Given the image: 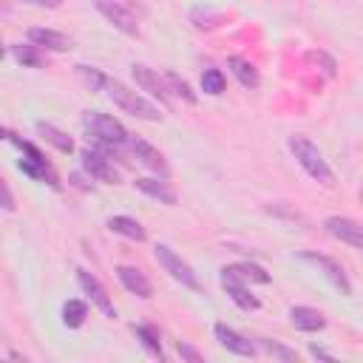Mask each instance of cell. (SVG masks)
<instances>
[{
	"mask_svg": "<svg viewBox=\"0 0 363 363\" xmlns=\"http://www.w3.org/2000/svg\"><path fill=\"white\" fill-rule=\"evenodd\" d=\"M82 128L88 130V136L99 145L102 153H113L122 145H128V130L122 128L119 119L99 113V111H85L82 113Z\"/></svg>",
	"mask_w": 363,
	"mask_h": 363,
	"instance_id": "6da1fadb",
	"label": "cell"
},
{
	"mask_svg": "<svg viewBox=\"0 0 363 363\" xmlns=\"http://www.w3.org/2000/svg\"><path fill=\"white\" fill-rule=\"evenodd\" d=\"M102 91L108 94V99H111L113 105H119L125 113H130V116H136V119H145V122H159V119H162V113H159V108H156L153 102H147L142 94L130 91V88L122 85L119 79L105 77Z\"/></svg>",
	"mask_w": 363,
	"mask_h": 363,
	"instance_id": "7a4b0ae2",
	"label": "cell"
},
{
	"mask_svg": "<svg viewBox=\"0 0 363 363\" xmlns=\"http://www.w3.org/2000/svg\"><path fill=\"white\" fill-rule=\"evenodd\" d=\"M289 150H292V156L298 159V164L315 179V182H320V184H326V187H332L335 184V173H332V167L326 164V159H323V153L318 150V145H312L306 136H301V133H295V136H289Z\"/></svg>",
	"mask_w": 363,
	"mask_h": 363,
	"instance_id": "3957f363",
	"label": "cell"
},
{
	"mask_svg": "<svg viewBox=\"0 0 363 363\" xmlns=\"http://www.w3.org/2000/svg\"><path fill=\"white\" fill-rule=\"evenodd\" d=\"M153 252H156V261L164 267V272H170V278H176V281H179L182 286H187V289H201V284H199L196 272L190 269V264L182 261L167 244H156Z\"/></svg>",
	"mask_w": 363,
	"mask_h": 363,
	"instance_id": "277c9868",
	"label": "cell"
},
{
	"mask_svg": "<svg viewBox=\"0 0 363 363\" xmlns=\"http://www.w3.org/2000/svg\"><path fill=\"white\" fill-rule=\"evenodd\" d=\"M94 6L108 23H113V28H119L128 37H139V23H136L128 3H122V0H94Z\"/></svg>",
	"mask_w": 363,
	"mask_h": 363,
	"instance_id": "5b68a950",
	"label": "cell"
},
{
	"mask_svg": "<svg viewBox=\"0 0 363 363\" xmlns=\"http://www.w3.org/2000/svg\"><path fill=\"white\" fill-rule=\"evenodd\" d=\"M11 142H14V145L28 156V159H20V170H23V173H28L31 179H43V182H48L51 187H60V182H57L54 170L48 167L45 156H43L31 142H23V139H17V136H11Z\"/></svg>",
	"mask_w": 363,
	"mask_h": 363,
	"instance_id": "8992f818",
	"label": "cell"
},
{
	"mask_svg": "<svg viewBox=\"0 0 363 363\" xmlns=\"http://www.w3.org/2000/svg\"><path fill=\"white\" fill-rule=\"evenodd\" d=\"M79 156H82V170H85L91 179L105 182V184H116V182H119V173H116L113 162L108 159V153H102V150H96V147H85Z\"/></svg>",
	"mask_w": 363,
	"mask_h": 363,
	"instance_id": "52a82bcc",
	"label": "cell"
},
{
	"mask_svg": "<svg viewBox=\"0 0 363 363\" xmlns=\"http://www.w3.org/2000/svg\"><path fill=\"white\" fill-rule=\"evenodd\" d=\"M77 284L82 286V292L91 298V303H94L105 318H116V306H113V301L108 298L105 286L96 281V275H91L88 269H77Z\"/></svg>",
	"mask_w": 363,
	"mask_h": 363,
	"instance_id": "ba28073f",
	"label": "cell"
},
{
	"mask_svg": "<svg viewBox=\"0 0 363 363\" xmlns=\"http://www.w3.org/2000/svg\"><path fill=\"white\" fill-rule=\"evenodd\" d=\"M221 286L227 289V295L233 298V303L238 306V309H244V312H255L258 306H261V301L250 292V286H247V281H241L238 275H233L227 267L221 269Z\"/></svg>",
	"mask_w": 363,
	"mask_h": 363,
	"instance_id": "9c48e42d",
	"label": "cell"
},
{
	"mask_svg": "<svg viewBox=\"0 0 363 363\" xmlns=\"http://www.w3.org/2000/svg\"><path fill=\"white\" fill-rule=\"evenodd\" d=\"M298 258H301V261H309V264H315V267H320L323 275L340 289V295H352V284H349L343 267H340L335 258H329V255H318V252H298Z\"/></svg>",
	"mask_w": 363,
	"mask_h": 363,
	"instance_id": "30bf717a",
	"label": "cell"
},
{
	"mask_svg": "<svg viewBox=\"0 0 363 363\" xmlns=\"http://www.w3.org/2000/svg\"><path fill=\"white\" fill-rule=\"evenodd\" d=\"M128 147H130V153L139 159V164H145L147 170H153V173H159V176H167V173H170L164 156H162L150 142H145V139L128 133Z\"/></svg>",
	"mask_w": 363,
	"mask_h": 363,
	"instance_id": "8fae6325",
	"label": "cell"
},
{
	"mask_svg": "<svg viewBox=\"0 0 363 363\" xmlns=\"http://www.w3.org/2000/svg\"><path fill=\"white\" fill-rule=\"evenodd\" d=\"M323 227H326V233L335 235L337 241H343V244H349V247H354V250L363 247V230H360L357 221H352V218H346V216H329V218L323 221Z\"/></svg>",
	"mask_w": 363,
	"mask_h": 363,
	"instance_id": "7c38bea8",
	"label": "cell"
},
{
	"mask_svg": "<svg viewBox=\"0 0 363 363\" xmlns=\"http://www.w3.org/2000/svg\"><path fill=\"white\" fill-rule=\"evenodd\" d=\"M130 74H133V79H136V85H139L142 91H147V94H150L153 99H159L164 108L170 105V91H167L164 79H162L156 71H150L147 65H133Z\"/></svg>",
	"mask_w": 363,
	"mask_h": 363,
	"instance_id": "4fadbf2b",
	"label": "cell"
},
{
	"mask_svg": "<svg viewBox=\"0 0 363 363\" xmlns=\"http://www.w3.org/2000/svg\"><path fill=\"white\" fill-rule=\"evenodd\" d=\"M213 332H216L218 343H221L227 352L241 354V357H255V354H258V346H255L250 337H244V335H238L235 329H230L227 323H216Z\"/></svg>",
	"mask_w": 363,
	"mask_h": 363,
	"instance_id": "5bb4252c",
	"label": "cell"
},
{
	"mask_svg": "<svg viewBox=\"0 0 363 363\" xmlns=\"http://www.w3.org/2000/svg\"><path fill=\"white\" fill-rule=\"evenodd\" d=\"M116 278L122 281V286H125L128 292H133V295H139V298H150V295H153L150 281H147V278H145V272H142V269H136V267L119 264V267H116Z\"/></svg>",
	"mask_w": 363,
	"mask_h": 363,
	"instance_id": "9a60e30c",
	"label": "cell"
},
{
	"mask_svg": "<svg viewBox=\"0 0 363 363\" xmlns=\"http://www.w3.org/2000/svg\"><path fill=\"white\" fill-rule=\"evenodd\" d=\"M28 43L37 48H45V51H68L71 48V40L54 28H28Z\"/></svg>",
	"mask_w": 363,
	"mask_h": 363,
	"instance_id": "2e32d148",
	"label": "cell"
},
{
	"mask_svg": "<svg viewBox=\"0 0 363 363\" xmlns=\"http://www.w3.org/2000/svg\"><path fill=\"white\" fill-rule=\"evenodd\" d=\"M289 320H292V326L301 329V332H318V329L326 326L323 312H318V309H312V306H292V309H289Z\"/></svg>",
	"mask_w": 363,
	"mask_h": 363,
	"instance_id": "e0dca14e",
	"label": "cell"
},
{
	"mask_svg": "<svg viewBox=\"0 0 363 363\" xmlns=\"http://www.w3.org/2000/svg\"><path fill=\"white\" fill-rule=\"evenodd\" d=\"M136 184V190H142L145 196H150V199H156V201H162V204H167V207H173L179 199H176V193L167 187V182H159V179H147V176H142V179H136L133 182Z\"/></svg>",
	"mask_w": 363,
	"mask_h": 363,
	"instance_id": "ac0fdd59",
	"label": "cell"
},
{
	"mask_svg": "<svg viewBox=\"0 0 363 363\" xmlns=\"http://www.w3.org/2000/svg\"><path fill=\"white\" fill-rule=\"evenodd\" d=\"M105 227H108L111 233H116V235L130 238V241H145V238H147L145 227H142L136 218H130V216H111V218L105 221Z\"/></svg>",
	"mask_w": 363,
	"mask_h": 363,
	"instance_id": "d6986e66",
	"label": "cell"
},
{
	"mask_svg": "<svg viewBox=\"0 0 363 363\" xmlns=\"http://www.w3.org/2000/svg\"><path fill=\"white\" fill-rule=\"evenodd\" d=\"M227 65H230L233 77H235L244 88H258L261 77H258V68H255L250 60H244V57H227Z\"/></svg>",
	"mask_w": 363,
	"mask_h": 363,
	"instance_id": "ffe728a7",
	"label": "cell"
},
{
	"mask_svg": "<svg viewBox=\"0 0 363 363\" xmlns=\"http://www.w3.org/2000/svg\"><path fill=\"white\" fill-rule=\"evenodd\" d=\"M37 133H40L51 147H57L60 153H71V150H74L71 136H68V133H62L60 128H54L51 122H37Z\"/></svg>",
	"mask_w": 363,
	"mask_h": 363,
	"instance_id": "44dd1931",
	"label": "cell"
},
{
	"mask_svg": "<svg viewBox=\"0 0 363 363\" xmlns=\"http://www.w3.org/2000/svg\"><path fill=\"white\" fill-rule=\"evenodd\" d=\"M233 275H238L241 281H247V284H269V272L264 269V267H258V264H250V261H241V264H233V267H227Z\"/></svg>",
	"mask_w": 363,
	"mask_h": 363,
	"instance_id": "7402d4cb",
	"label": "cell"
},
{
	"mask_svg": "<svg viewBox=\"0 0 363 363\" xmlns=\"http://www.w3.org/2000/svg\"><path fill=\"white\" fill-rule=\"evenodd\" d=\"M85 318H88V306H85V301L71 298V301L62 303V323H65L68 329H79V326L85 323Z\"/></svg>",
	"mask_w": 363,
	"mask_h": 363,
	"instance_id": "603a6c76",
	"label": "cell"
},
{
	"mask_svg": "<svg viewBox=\"0 0 363 363\" xmlns=\"http://www.w3.org/2000/svg\"><path fill=\"white\" fill-rule=\"evenodd\" d=\"M133 332H136V337L142 340V346L147 349V354H153V357L164 360V352H162V340H159V332H156L153 326L142 323V326H133Z\"/></svg>",
	"mask_w": 363,
	"mask_h": 363,
	"instance_id": "cb8c5ba5",
	"label": "cell"
},
{
	"mask_svg": "<svg viewBox=\"0 0 363 363\" xmlns=\"http://www.w3.org/2000/svg\"><path fill=\"white\" fill-rule=\"evenodd\" d=\"M11 54H14V60L20 62V65H28V68H40L43 65V54H40V48L37 45H11Z\"/></svg>",
	"mask_w": 363,
	"mask_h": 363,
	"instance_id": "d4e9b609",
	"label": "cell"
},
{
	"mask_svg": "<svg viewBox=\"0 0 363 363\" xmlns=\"http://www.w3.org/2000/svg\"><path fill=\"white\" fill-rule=\"evenodd\" d=\"M164 85H167V91H173L179 99H184L187 105H196V94L190 91V85L179 77V74H173V71H167L164 74Z\"/></svg>",
	"mask_w": 363,
	"mask_h": 363,
	"instance_id": "484cf974",
	"label": "cell"
},
{
	"mask_svg": "<svg viewBox=\"0 0 363 363\" xmlns=\"http://www.w3.org/2000/svg\"><path fill=\"white\" fill-rule=\"evenodd\" d=\"M201 91L210 94V96L224 94V74L218 68H204V74H201Z\"/></svg>",
	"mask_w": 363,
	"mask_h": 363,
	"instance_id": "4316f807",
	"label": "cell"
},
{
	"mask_svg": "<svg viewBox=\"0 0 363 363\" xmlns=\"http://www.w3.org/2000/svg\"><path fill=\"white\" fill-rule=\"evenodd\" d=\"M258 349L261 352H267V354H272V357H281V360H298V352L295 349H286L281 340H269V337H261L258 340Z\"/></svg>",
	"mask_w": 363,
	"mask_h": 363,
	"instance_id": "83f0119b",
	"label": "cell"
},
{
	"mask_svg": "<svg viewBox=\"0 0 363 363\" xmlns=\"http://www.w3.org/2000/svg\"><path fill=\"white\" fill-rule=\"evenodd\" d=\"M77 77H79L91 91H102L108 74H102L99 68H91V65H77Z\"/></svg>",
	"mask_w": 363,
	"mask_h": 363,
	"instance_id": "f1b7e54d",
	"label": "cell"
},
{
	"mask_svg": "<svg viewBox=\"0 0 363 363\" xmlns=\"http://www.w3.org/2000/svg\"><path fill=\"white\" fill-rule=\"evenodd\" d=\"M306 62H312V65H323L326 77H335V74H337V62H335L326 51H309V54H306Z\"/></svg>",
	"mask_w": 363,
	"mask_h": 363,
	"instance_id": "f546056e",
	"label": "cell"
},
{
	"mask_svg": "<svg viewBox=\"0 0 363 363\" xmlns=\"http://www.w3.org/2000/svg\"><path fill=\"white\" fill-rule=\"evenodd\" d=\"M14 196H11V190H9V184L3 182V176H0V210H6V213H14Z\"/></svg>",
	"mask_w": 363,
	"mask_h": 363,
	"instance_id": "4dcf8cb0",
	"label": "cell"
},
{
	"mask_svg": "<svg viewBox=\"0 0 363 363\" xmlns=\"http://www.w3.org/2000/svg\"><path fill=\"white\" fill-rule=\"evenodd\" d=\"M267 213L284 216V218H289V221H303V216H301L298 210H286V207H281V204H269V207H267Z\"/></svg>",
	"mask_w": 363,
	"mask_h": 363,
	"instance_id": "1f68e13d",
	"label": "cell"
},
{
	"mask_svg": "<svg viewBox=\"0 0 363 363\" xmlns=\"http://www.w3.org/2000/svg\"><path fill=\"white\" fill-rule=\"evenodd\" d=\"M179 354H182L184 360H190V363H201V360H204V357H201L190 343H184V340H179Z\"/></svg>",
	"mask_w": 363,
	"mask_h": 363,
	"instance_id": "d6a6232c",
	"label": "cell"
},
{
	"mask_svg": "<svg viewBox=\"0 0 363 363\" xmlns=\"http://www.w3.org/2000/svg\"><path fill=\"white\" fill-rule=\"evenodd\" d=\"M23 3H31V6H40V9H60L62 0H23Z\"/></svg>",
	"mask_w": 363,
	"mask_h": 363,
	"instance_id": "836d02e7",
	"label": "cell"
},
{
	"mask_svg": "<svg viewBox=\"0 0 363 363\" xmlns=\"http://www.w3.org/2000/svg\"><path fill=\"white\" fill-rule=\"evenodd\" d=\"M309 352H312V357H318V360H335V357H332L326 349H318V346H312Z\"/></svg>",
	"mask_w": 363,
	"mask_h": 363,
	"instance_id": "e575fe53",
	"label": "cell"
},
{
	"mask_svg": "<svg viewBox=\"0 0 363 363\" xmlns=\"http://www.w3.org/2000/svg\"><path fill=\"white\" fill-rule=\"evenodd\" d=\"M3 57H6V48H3V43H0V60H3Z\"/></svg>",
	"mask_w": 363,
	"mask_h": 363,
	"instance_id": "d590c367",
	"label": "cell"
},
{
	"mask_svg": "<svg viewBox=\"0 0 363 363\" xmlns=\"http://www.w3.org/2000/svg\"><path fill=\"white\" fill-rule=\"evenodd\" d=\"M0 139H6V130H3V128H0Z\"/></svg>",
	"mask_w": 363,
	"mask_h": 363,
	"instance_id": "8d00e7d4",
	"label": "cell"
}]
</instances>
